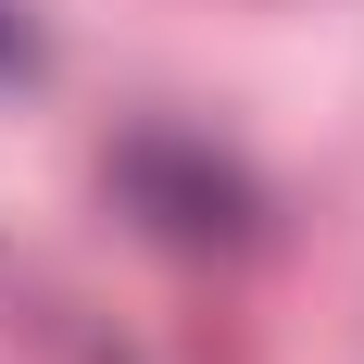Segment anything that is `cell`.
Returning <instances> with one entry per match:
<instances>
[{"instance_id": "1", "label": "cell", "mask_w": 364, "mask_h": 364, "mask_svg": "<svg viewBox=\"0 0 364 364\" xmlns=\"http://www.w3.org/2000/svg\"><path fill=\"white\" fill-rule=\"evenodd\" d=\"M126 188H139V201H164L151 226H176V239H226V226H239V188H226L201 151H164V139H139V151H126Z\"/></svg>"}, {"instance_id": "2", "label": "cell", "mask_w": 364, "mask_h": 364, "mask_svg": "<svg viewBox=\"0 0 364 364\" xmlns=\"http://www.w3.org/2000/svg\"><path fill=\"white\" fill-rule=\"evenodd\" d=\"M0 63H26V26H0Z\"/></svg>"}]
</instances>
